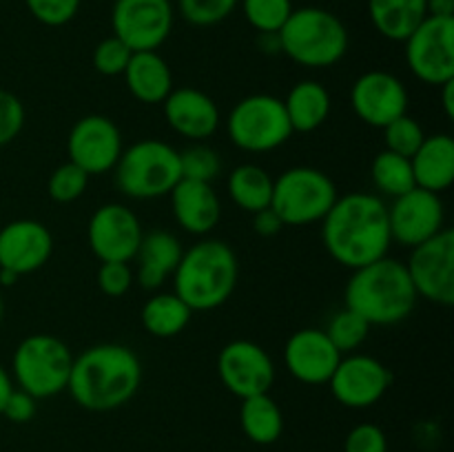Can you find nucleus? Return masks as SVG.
Listing matches in <instances>:
<instances>
[{
	"label": "nucleus",
	"mask_w": 454,
	"mask_h": 452,
	"mask_svg": "<svg viewBox=\"0 0 454 452\" xmlns=\"http://www.w3.org/2000/svg\"><path fill=\"white\" fill-rule=\"evenodd\" d=\"M322 244L344 269H362L388 255L393 235L381 195L353 191L340 195L322 220Z\"/></svg>",
	"instance_id": "obj_1"
},
{
	"label": "nucleus",
	"mask_w": 454,
	"mask_h": 452,
	"mask_svg": "<svg viewBox=\"0 0 454 452\" xmlns=\"http://www.w3.org/2000/svg\"><path fill=\"white\" fill-rule=\"evenodd\" d=\"M140 384V357L129 346L96 344L74 357L67 390L84 410L109 412L131 401Z\"/></svg>",
	"instance_id": "obj_2"
},
{
	"label": "nucleus",
	"mask_w": 454,
	"mask_h": 452,
	"mask_svg": "<svg viewBox=\"0 0 454 452\" xmlns=\"http://www.w3.org/2000/svg\"><path fill=\"white\" fill-rule=\"evenodd\" d=\"M417 291L406 264L395 257H381L355 269L344 291L346 308L366 319L371 326H395L411 317L417 306Z\"/></svg>",
	"instance_id": "obj_3"
},
{
	"label": "nucleus",
	"mask_w": 454,
	"mask_h": 452,
	"mask_svg": "<svg viewBox=\"0 0 454 452\" xmlns=\"http://www.w3.org/2000/svg\"><path fill=\"white\" fill-rule=\"evenodd\" d=\"M173 277V292L191 310H215L238 286L239 264L233 248L222 239H200L182 253Z\"/></svg>",
	"instance_id": "obj_4"
},
{
	"label": "nucleus",
	"mask_w": 454,
	"mask_h": 452,
	"mask_svg": "<svg viewBox=\"0 0 454 452\" xmlns=\"http://www.w3.org/2000/svg\"><path fill=\"white\" fill-rule=\"evenodd\" d=\"M279 51L309 69L337 65L348 51V29L333 12L322 7L293 9L278 31Z\"/></svg>",
	"instance_id": "obj_5"
},
{
	"label": "nucleus",
	"mask_w": 454,
	"mask_h": 452,
	"mask_svg": "<svg viewBox=\"0 0 454 452\" xmlns=\"http://www.w3.org/2000/svg\"><path fill=\"white\" fill-rule=\"evenodd\" d=\"M115 186L131 199H158L182 180L180 151L162 140H140L114 167Z\"/></svg>",
	"instance_id": "obj_6"
},
{
	"label": "nucleus",
	"mask_w": 454,
	"mask_h": 452,
	"mask_svg": "<svg viewBox=\"0 0 454 452\" xmlns=\"http://www.w3.org/2000/svg\"><path fill=\"white\" fill-rule=\"evenodd\" d=\"M71 366L74 355L65 341L47 332H34L13 350L12 379L38 401L67 390Z\"/></svg>",
	"instance_id": "obj_7"
},
{
	"label": "nucleus",
	"mask_w": 454,
	"mask_h": 452,
	"mask_svg": "<svg viewBox=\"0 0 454 452\" xmlns=\"http://www.w3.org/2000/svg\"><path fill=\"white\" fill-rule=\"evenodd\" d=\"M340 198L331 175L315 167L286 168L273 180L270 208L284 226H309L322 222Z\"/></svg>",
	"instance_id": "obj_8"
},
{
	"label": "nucleus",
	"mask_w": 454,
	"mask_h": 452,
	"mask_svg": "<svg viewBox=\"0 0 454 452\" xmlns=\"http://www.w3.org/2000/svg\"><path fill=\"white\" fill-rule=\"evenodd\" d=\"M226 133L229 140L247 153H269L291 140L293 127L279 97L253 93L231 109Z\"/></svg>",
	"instance_id": "obj_9"
},
{
	"label": "nucleus",
	"mask_w": 454,
	"mask_h": 452,
	"mask_svg": "<svg viewBox=\"0 0 454 452\" xmlns=\"http://www.w3.org/2000/svg\"><path fill=\"white\" fill-rule=\"evenodd\" d=\"M403 44L406 65L417 80L430 87L454 80V18L428 16Z\"/></svg>",
	"instance_id": "obj_10"
},
{
	"label": "nucleus",
	"mask_w": 454,
	"mask_h": 452,
	"mask_svg": "<svg viewBox=\"0 0 454 452\" xmlns=\"http://www.w3.org/2000/svg\"><path fill=\"white\" fill-rule=\"evenodd\" d=\"M171 0H115L111 29L131 51H158L173 31Z\"/></svg>",
	"instance_id": "obj_11"
},
{
	"label": "nucleus",
	"mask_w": 454,
	"mask_h": 452,
	"mask_svg": "<svg viewBox=\"0 0 454 452\" xmlns=\"http://www.w3.org/2000/svg\"><path fill=\"white\" fill-rule=\"evenodd\" d=\"M406 270L417 297L439 306L454 304V230L443 229L428 242L411 248Z\"/></svg>",
	"instance_id": "obj_12"
},
{
	"label": "nucleus",
	"mask_w": 454,
	"mask_h": 452,
	"mask_svg": "<svg viewBox=\"0 0 454 452\" xmlns=\"http://www.w3.org/2000/svg\"><path fill=\"white\" fill-rule=\"evenodd\" d=\"M122 151V133L118 124L100 113L80 118L67 137L69 162L82 168L89 177L114 171Z\"/></svg>",
	"instance_id": "obj_13"
},
{
	"label": "nucleus",
	"mask_w": 454,
	"mask_h": 452,
	"mask_svg": "<svg viewBox=\"0 0 454 452\" xmlns=\"http://www.w3.org/2000/svg\"><path fill=\"white\" fill-rule=\"evenodd\" d=\"M217 377L235 397H255L273 388L275 363L255 341L233 339L217 355Z\"/></svg>",
	"instance_id": "obj_14"
},
{
	"label": "nucleus",
	"mask_w": 454,
	"mask_h": 452,
	"mask_svg": "<svg viewBox=\"0 0 454 452\" xmlns=\"http://www.w3.org/2000/svg\"><path fill=\"white\" fill-rule=\"evenodd\" d=\"M328 384H331L333 397L341 406L362 410L384 399V394L393 386V372L377 357L353 353L340 359Z\"/></svg>",
	"instance_id": "obj_15"
},
{
	"label": "nucleus",
	"mask_w": 454,
	"mask_h": 452,
	"mask_svg": "<svg viewBox=\"0 0 454 452\" xmlns=\"http://www.w3.org/2000/svg\"><path fill=\"white\" fill-rule=\"evenodd\" d=\"M388 224L393 242L415 248L446 229V207L439 193L419 186L399 195L388 207Z\"/></svg>",
	"instance_id": "obj_16"
},
{
	"label": "nucleus",
	"mask_w": 454,
	"mask_h": 452,
	"mask_svg": "<svg viewBox=\"0 0 454 452\" xmlns=\"http://www.w3.org/2000/svg\"><path fill=\"white\" fill-rule=\"evenodd\" d=\"M140 217L118 202L105 204L91 215L87 239L93 255L100 261H127L131 264L142 242Z\"/></svg>",
	"instance_id": "obj_17"
},
{
	"label": "nucleus",
	"mask_w": 454,
	"mask_h": 452,
	"mask_svg": "<svg viewBox=\"0 0 454 452\" xmlns=\"http://www.w3.org/2000/svg\"><path fill=\"white\" fill-rule=\"evenodd\" d=\"M408 89L402 80L388 71L372 69L359 75L350 89V105L364 124L384 129L393 120L408 113Z\"/></svg>",
	"instance_id": "obj_18"
},
{
	"label": "nucleus",
	"mask_w": 454,
	"mask_h": 452,
	"mask_svg": "<svg viewBox=\"0 0 454 452\" xmlns=\"http://www.w3.org/2000/svg\"><path fill=\"white\" fill-rule=\"evenodd\" d=\"M341 357L344 355L322 328H301L293 332L284 346V366L288 375L306 386L328 384Z\"/></svg>",
	"instance_id": "obj_19"
},
{
	"label": "nucleus",
	"mask_w": 454,
	"mask_h": 452,
	"mask_svg": "<svg viewBox=\"0 0 454 452\" xmlns=\"http://www.w3.org/2000/svg\"><path fill=\"white\" fill-rule=\"evenodd\" d=\"M53 253V235L38 220H13L0 229V269L18 277L43 269Z\"/></svg>",
	"instance_id": "obj_20"
},
{
	"label": "nucleus",
	"mask_w": 454,
	"mask_h": 452,
	"mask_svg": "<svg viewBox=\"0 0 454 452\" xmlns=\"http://www.w3.org/2000/svg\"><path fill=\"white\" fill-rule=\"evenodd\" d=\"M164 120L177 136L202 142L220 129V109L208 93L193 87L173 89L162 102Z\"/></svg>",
	"instance_id": "obj_21"
},
{
	"label": "nucleus",
	"mask_w": 454,
	"mask_h": 452,
	"mask_svg": "<svg viewBox=\"0 0 454 452\" xmlns=\"http://www.w3.org/2000/svg\"><path fill=\"white\" fill-rule=\"evenodd\" d=\"M168 198H171L173 217H176L177 226L186 233L202 238V235H208L220 224L222 204L215 189L208 182L182 177L173 186Z\"/></svg>",
	"instance_id": "obj_22"
},
{
	"label": "nucleus",
	"mask_w": 454,
	"mask_h": 452,
	"mask_svg": "<svg viewBox=\"0 0 454 452\" xmlns=\"http://www.w3.org/2000/svg\"><path fill=\"white\" fill-rule=\"evenodd\" d=\"M182 253L184 248H182L180 239L168 230H151V233L142 235L140 248L133 257L137 261L136 279L140 282V286L146 291H155L162 286L176 273Z\"/></svg>",
	"instance_id": "obj_23"
},
{
	"label": "nucleus",
	"mask_w": 454,
	"mask_h": 452,
	"mask_svg": "<svg viewBox=\"0 0 454 452\" xmlns=\"http://www.w3.org/2000/svg\"><path fill=\"white\" fill-rule=\"evenodd\" d=\"M415 186L433 193H443L454 182V140L448 133L426 136L411 158Z\"/></svg>",
	"instance_id": "obj_24"
},
{
	"label": "nucleus",
	"mask_w": 454,
	"mask_h": 452,
	"mask_svg": "<svg viewBox=\"0 0 454 452\" xmlns=\"http://www.w3.org/2000/svg\"><path fill=\"white\" fill-rule=\"evenodd\" d=\"M122 75L129 93L142 105H162L173 91L171 66L158 51H133Z\"/></svg>",
	"instance_id": "obj_25"
},
{
	"label": "nucleus",
	"mask_w": 454,
	"mask_h": 452,
	"mask_svg": "<svg viewBox=\"0 0 454 452\" xmlns=\"http://www.w3.org/2000/svg\"><path fill=\"white\" fill-rule=\"evenodd\" d=\"M282 102L293 133L317 131L326 122L333 109L331 91L317 80H301V82L293 84Z\"/></svg>",
	"instance_id": "obj_26"
},
{
	"label": "nucleus",
	"mask_w": 454,
	"mask_h": 452,
	"mask_svg": "<svg viewBox=\"0 0 454 452\" xmlns=\"http://www.w3.org/2000/svg\"><path fill=\"white\" fill-rule=\"evenodd\" d=\"M368 16L377 34L403 43L428 18L426 0H368Z\"/></svg>",
	"instance_id": "obj_27"
},
{
	"label": "nucleus",
	"mask_w": 454,
	"mask_h": 452,
	"mask_svg": "<svg viewBox=\"0 0 454 452\" xmlns=\"http://www.w3.org/2000/svg\"><path fill=\"white\" fill-rule=\"evenodd\" d=\"M226 191L229 198L233 199L235 207H239L247 213L264 211L270 207V198H273V177L269 171L257 164H239L229 173L226 180Z\"/></svg>",
	"instance_id": "obj_28"
},
{
	"label": "nucleus",
	"mask_w": 454,
	"mask_h": 452,
	"mask_svg": "<svg viewBox=\"0 0 454 452\" xmlns=\"http://www.w3.org/2000/svg\"><path fill=\"white\" fill-rule=\"evenodd\" d=\"M191 315L193 310L176 292H158L145 301L140 317L149 335L158 339H171L189 326Z\"/></svg>",
	"instance_id": "obj_29"
},
{
	"label": "nucleus",
	"mask_w": 454,
	"mask_h": 452,
	"mask_svg": "<svg viewBox=\"0 0 454 452\" xmlns=\"http://www.w3.org/2000/svg\"><path fill=\"white\" fill-rule=\"evenodd\" d=\"M239 424H242L244 434L260 446L275 443L284 433V415L269 393L242 399Z\"/></svg>",
	"instance_id": "obj_30"
},
{
	"label": "nucleus",
	"mask_w": 454,
	"mask_h": 452,
	"mask_svg": "<svg viewBox=\"0 0 454 452\" xmlns=\"http://www.w3.org/2000/svg\"><path fill=\"white\" fill-rule=\"evenodd\" d=\"M371 177L375 184L377 193L386 195V198H399V195L408 193L415 189V175H412L411 158L393 153V151L384 149L375 155L371 164Z\"/></svg>",
	"instance_id": "obj_31"
},
{
	"label": "nucleus",
	"mask_w": 454,
	"mask_h": 452,
	"mask_svg": "<svg viewBox=\"0 0 454 452\" xmlns=\"http://www.w3.org/2000/svg\"><path fill=\"white\" fill-rule=\"evenodd\" d=\"M371 323L366 319L359 317L357 313H353L350 308H341L333 315V319L328 322V326L324 328L328 335V339L335 344V348L344 353H353L357 350L364 341L368 339V332H371Z\"/></svg>",
	"instance_id": "obj_32"
},
{
	"label": "nucleus",
	"mask_w": 454,
	"mask_h": 452,
	"mask_svg": "<svg viewBox=\"0 0 454 452\" xmlns=\"http://www.w3.org/2000/svg\"><path fill=\"white\" fill-rule=\"evenodd\" d=\"M293 9V0H242L244 18L260 34H278Z\"/></svg>",
	"instance_id": "obj_33"
},
{
	"label": "nucleus",
	"mask_w": 454,
	"mask_h": 452,
	"mask_svg": "<svg viewBox=\"0 0 454 452\" xmlns=\"http://www.w3.org/2000/svg\"><path fill=\"white\" fill-rule=\"evenodd\" d=\"M180 168L182 177H186V180L208 182L211 184L222 173V160L215 149L202 144V142H195V144L180 151Z\"/></svg>",
	"instance_id": "obj_34"
},
{
	"label": "nucleus",
	"mask_w": 454,
	"mask_h": 452,
	"mask_svg": "<svg viewBox=\"0 0 454 452\" xmlns=\"http://www.w3.org/2000/svg\"><path fill=\"white\" fill-rule=\"evenodd\" d=\"M89 186V175L74 162H65L49 175L47 193L53 202L69 204L82 198Z\"/></svg>",
	"instance_id": "obj_35"
},
{
	"label": "nucleus",
	"mask_w": 454,
	"mask_h": 452,
	"mask_svg": "<svg viewBox=\"0 0 454 452\" xmlns=\"http://www.w3.org/2000/svg\"><path fill=\"white\" fill-rule=\"evenodd\" d=\"M239 0H177V12L189 25L213 27L224 22Z\"/></svg>",
	"instance_id": "obj_36"
},
{
	"label": "nucleus",
	"mask_w": 454,
	"mask_h": 452,
	"mask_svg": "<svg viewBox=\"0 0 454 452\" xmlns=\"http://www.w3.org/2000/svg\"><path fill=\"white\" fill-rule=\"evenodd\" d=\"M381 131H384L386 149L397 155H403V158H412L415 151L421 146V142L426 140V133L421 129V124L408 113L393 120L390 124H386Z\"/></svg>",
	"instance_id": "obj_37"
},
{
	"label": "nucleus",
	"mask_w": 454,
	"mask_h": 452,
	"mask_svg": "<svg viewBox=\"0 0 454 452\" xmlns=\"http://www.w3.org/2000/svg\"><path fill=\"white\" fill-rule=\"evenodd\" d=\"M131 56L133 51L122 43V40L115 38V35H109V38L100 40V43L96 44L91 62H93V69H96L98 74L114 78V75L124 74Z\"/></svg>",
	"instance_id": "obj_38"
},
{
	"label": "nucleus",
	"mask_w": 454,
	"mask_h": 452,
	"mask_svg": "<svg viewBox=\"0 0 454 452\" xmlns=\"http://www.w3.org/2000/svg\"><path fill=\"white\" fill-rule=\"evenodd\" d=\"M82 0H25L31 16L47 27H62L74 20Z\"/></svg>",
	"instance_id": "obj_39"
},
{
	"label": "nucleus",
	"mask_w": 454,
	"mask_h": 452,
	"mask_svg": "<svg viewBox=\"0 0 454 452\" xmlns=\"http://www.w3.org/2000/svg\"><path fill=\"white\" fill-rule=\"evenodd\" d=\"M25 105L12 91L0 89V146H7L25 127Z\"/></svg>",
	"instance_id": "obj_40"
},
{
	"label": "nucleus",
	"mask_w": 454,
	"mask_h": 452,
	"mask_svg": "<svg viewBox=\"0 0 454 452\" xmlns=\"http://www.w3.org/2000/svg\"><path fill=\"white\" fill-rule=\"evenodd\" d=\"M133 284V269L127 261H102L98 269V288L106 297L127 295Z\"/></svg>",
	"instance_id": "obj_41"
},
{
	"label": "nucleus",
	"mask_w": 454,
	"mask_h": 452,
	"mask_svg": "<svg viewBox=\"0 0 454 452\" xmlns=\"http://www.w3.org/2000/svg\"><path fill=\"white\" fill-rule=\"evenodd\" d=\"M344 452H388V439L377 424H359L346 437Z\"/></svg>",
	"instance_id": "obj_42"
},
{
	"label": "nucleus",
	"mask_w": 454,
	"mask_h": 452,
	"mask_svg": "<svg viewBox=\"0 0 454 452\" xmlns=\"http://www.w3.org/2000/svg\"><path fill=\"white\" fill-rule=\"evenodd\" d=\"M3 415L9 421H13V424H27V421H31L35 417V399L31 394H27L25 390L13 388L7 403H4Z\"/></svg>",
	"instance_id": "obj_43"
},
{
	"label": "nucleus",
	"mask_w": 454,
	"mask_h": 452,
	"mask_svg": "<svg viewBox=\"0 0 454 452\" xmlns=\"http://www.w3.org/2000/svg\"><path fill=\"white\" fill-rule=\"evenodd\" d=\"M253 229H255V233L262 235V238H273V235H278L279 230L284 229V224L278 217V213L269 207L264 208V211L253 213Z\"/></svg>",
	"instance_id": "obj_44"
},
{
	"label": "nucleus",
	"mask_w": 454,
	"mask_h": 452,
	"mask_svg": "<svg viewBox=\"0 0 454 452\" xmlns=\"http://www.w3.org/2000/svg\"><path fill=\"white\" fill-rule=\"evenodd\" d=\"M428 16L454 18V0H426Z\"/></svg>",
	"instance_id": "obj_45"
},
{
	"label": "nucleus",
	"mask_w": 454,
	"mask_h": 452,
	"mask_svg": "<svg viewBox=\"0 0 454 452\" xmlns=\"http://www.w3.org/2000/svg\"><path fill=\"white\" fill-rule=\"evenodd\" d=\"M13 388H16V386H13L12 372H9L7 368L0 363V415H3V408H4V403H7L9 394L13 393Z\"/></svg>",
	"instance_id": "obj_46"
},
{
	"label": "nucleus",
	"mask_w": 454,
	"mask_h": 452,
	"mask_svg": "<svg viewBox=\"0 0 454 452\" xmlns=\"http://www.w3.org/2000/svg\"><path fill=\"white\" fill-rule=\"evenodd\" d=\"M442 106L446 111V118H454V80H448L446 84H442Z\"/></svg>",
	"instance_id": "obj_47"
},
{
	"label": "nucleus",
	"mask_w": 454,
	"mask_h": 452,
	"mask_svg": "<svg viewBox=\"0 0 454 452\" xmlns=\"http://www.w3.org/2000/svg\"><path fill=\"white\" fill-rule=\"evenodd\" d=\"M18 282V275L16 273H12V270H4V269H0V284H3V286H13V284Z\"/></svg>",
	"instance_id": "obj_48"
},
{
	"label": "nucleus",
	"mask_w": 454,
	"mask_h": 452,
	"mask_svg": "<svg viewBox=\"0 0 454 452\" xmlns=\"http://www.w3.org/2000/svg\"><path fill=\"white\" fill-rule=\"evenodd\" d=\"M3 315H4V301H3V295H0V322H3Z\"/></svg>",
	"instance_id": "obj_49"
}]
</instances>
